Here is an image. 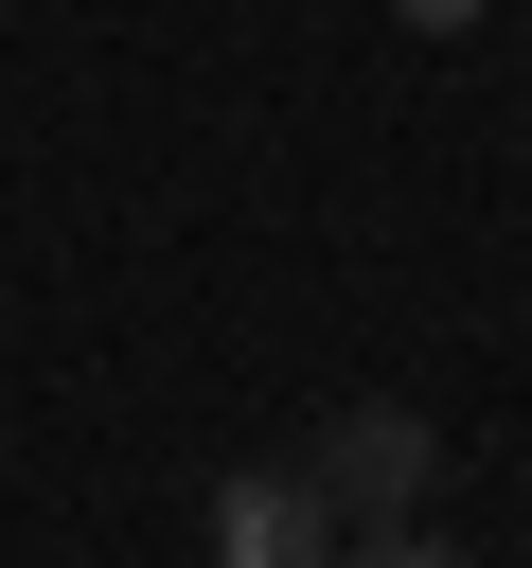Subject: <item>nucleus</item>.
I'll list each match as a JSON object with an SVG mask.
<instances>
[{
    "label": "nucleus",
    "mask_w": 532,
    "mask_h": 568,
    "mask_svg": "<svg viewBox=\"0 0 532 568\" xmlns=\"http://www.w3.org/2000/svg\"><path fill=\"white\" fill-rule=\"evenodd\" d=\"M337 568H461V550H443V532H426V515H408V532H355V550H337Z\"/></svg>",
    "instance_id": "nucleus-3"
},
{
    "label": "nucleus",
    "mask_w": 532,
    "mask_h": 568,
    "mask_svg": "<svg viewBox=\"0 0 532 568\" xmlns=\"http://www.w3.org/2000/svg\"><path fill=\"white\" fill-rule=\"evenodd\" d=\"M390 18H408V36H443V18H479V0H390Z\"/></svg>",
    "instance_id": "nucleus-4"
},
{
    "label": "nucleus",
    "mask_w": 532,
    "mask_h": 568,
    "mask_svg": "<svg viewBox=\"0 0 532 568\" xmlns=\"http://www.w3.org/2000/svg\"><path fill=\"white\" fill-rule=\"evenodd\" d=\"M426 462H443V426L426 408H390V390H355V408H319V497H337V532H408L426 515Z\"/></svg>",
    "instance_id": "nucleus-1"
},
{
    "label": "nucleus",
    "mask_w": 532,
    "mask_h": 568,
    "mask_svg": "<svg viewBox=\"0 0 532 568\" xmlns=\"http://www.w3.org/2000/svg\"><path fill=\"white\" fill-rule=\"evenodd\" d=\"M213 568H337V497H319L301 462L213 479Z\"/></svg>",
    "instance_id": "nucleus-2"
}]
</instances>
